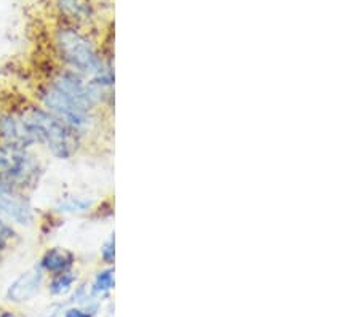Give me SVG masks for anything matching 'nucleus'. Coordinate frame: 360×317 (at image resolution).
Here are the masks:
<instances>
[{
    "mask_svg": "<svg viewBox=\"0 0 360 317\" xmlns=\"http://www.w3.org/2000/svg\"><path fill=\"white\" fill-rule=\"evenodd\" d=\"M0 216L16 226L34 225L36 212L27 193L0 182Z\"/></svg>",
    "mask_w": 360,
    "mask_h": 317,
    "instance_id": "6",
    "label": "nucleus"
},
{
    "mask_svg": "<svg viewBox=\"0 0 360 317\" xmlns=\"http://www.w3.org/2000/svg\"><path fill=\"white\" fill-rule=\"evenodd\" d=\"M63 317H95V313H91L90 309H82V308H70L64 313Z\"/></svg>",
    "mask_w": 360,
    "mask_h": 317,
    "instance_id": "15",
    "label": "nucleus"
},
{
    "mask_svg": "<svg viewBox=\"0 0 360 317\" xmlns=\"http://www.w3.org/2000/svg\"><path fill=\"white\" fill-rule=\"evenodd\" d=\"M37 103L42 108H45L48 112H52L54 117H58L61 122L73 128L75 133L82 136L85 141L100 132L101 128V111H95L80 103L74 101L73 98L64 95L63 91L54 89L48 82H42L37 89Z\"/></svg>",
    "mask_w": 360,
    "mask_h": 317,
    "instance_id": "2",
    "label": "nucleus"
},
{
    "mask_svg": "<svg viewBox=\"0 0 360 317\" xmlns=\"http://www.w3.org/2000/svg\"><path fill=\"white\" fill-rule=\"evenodd\" d=\"M20 242V234L16 233L13 225H10L7 220H3L0 216V258L5 253H8L10 250L16 247V244Z\"/></svg>",
    "mask_w": 360,
    "mask_h": 317,
    "instance_id": "12",
    "label": "nucleus"
},
{
    "mask_svg": "<svg viewBox=\"0 0 360 317\" xmlns=\"http://www.w3.org/2000/svg\"><path fill=\"white\" fill-rule=\"evenodd\" d=\"M0 317H23V316L13 313V311H2V313H0Z\"/></svg>",
    "mask_w": 360,
    "mask_h": 317,
    "instance_id": "16",
    "label": "nucleus"
},
{
    "mask_svg": "<svg viewBox=\"0 0 360 317\" xmlns=\"http://www.w3.org/2000/svg\"><path fill=\"white\" fill-rule=\"evenodd\" d=\"M20 108L39 133L42 146L47 147L54 158L69 161L85 147V141L79 133H75L66 124L54 117L39 103H24Z\"/></svg>",
    "mask_w": 360,
    "mask_h": 317,
    "instance_id": "1",
    "label": "nucleus"
},
{
    "mask_svg": "<svg viewBox=\"0 0 360 317\" xmlns=\"http://www.w3.org/2000/svg\"><path fill=\"white\" fill-rule=\"evenodd\" d=\"M95 209V204L89 199H82V198H66L63 199L57 205L58 213H89Z\"/></svg>",
    "mask_w": 360,
    "mask_h": 317,
    "instance_id": "13",
    "label": "nucleus"
},
{
    "mask_svg": "<svg viewBox=\"0 0 360 317\" xmlns=\"http://www.w3.org/2000/svg\"><path fill=\"white\" fill-rule=\"evenodd\" d=\"M39 156L27 147L0 143V182L31 193L39 186L43 177Z\"/></svg>",
    "mask_w": 360,
    "mask_h": 317,
    "instance_id": "4",
    "label": "nucleus"
},
{
    "mask_svg": "<svg viewBox=\"0 0 360 317\" xmlns=\"http://www.w3.org/2000/svg\"><path fill=\"white\" fill-rule=\"evenodd\" d=\"M54 48L64 68L89 79L111 64V59L103 57L100 48L73 26L59 27L54 36Z\"/></svg>",
    "mask_w": 360,
    "mask_h": 317,
    "instance_id": "3",
    "label": "nucleus"
},
{
    "mask_svg": "<svg viewBox=\"0 0 360 317\" xmlns=\"http://www.w3.org/2000/svg\"><path fill=\"white\" fill-rule=\"evenodd\" d=\"M75 255L63 247H52L43 251L40 256L39 267L48 276L61 274V272L73 271L75 266Z\"/></svg>",
    "mask_w": 360,
    "mask_h": 317,
    "instance_id": "8",
    "label": "nucleus"
},
{
    "mask_svg": "<svg viewBox=\"0 0 360 317\" xmlns=\"http://www.w3.org/2000/svg\"><path fill=\"white\" fill-rule=\"evenodd\" d=\"M43 279H45V272H43L39 265L31 267L26 272H23L20 277L10 283L5 298L10 303H27L36 298V295L40 292L43 286Z\"/></svg>",
    "mask_w": 360,
    "mask_h": 317,
    "instance_id": "7",
    "label": "nucleus"
},
{
    "mask_svg": "<svg viewBox=\"0 0 360 317\" xmlns=\"http://www.w3.org/2000/svg\"><path fill=\"white\" fill-rule=\"evenodd\" d=\"M75 283H77V274H75L74 270L61 272V274H54L50 276V281H48V292L53 297H63V295L73 290Z\"/></svg>",
    "mask_w": 360,
    "mask_h": 317,
    "instance_id": "10",
    "label": "nucleus"
},
{
    "mask_svg": "<svg viewBox=\"0 0 360 317\" xmlns=\"http://www.w3.org/2000/svg\"><path fill=\"white\" fill-rule=\"evenodd\" d=\"M0 143L27 147V149L42 146L39 133L20 106L0 111Z\"/></svg>",
    "mask_w": 360,
    "mask_h": 317,
    "instance_id": "5",
    "label": "nucleus"
},
{
    "mask_svg": "<svg viewBox=\"0 0 360 317\" xmlns=\"http://www.w3.org/2000/svg\"><path fill=\"white\" fill-rule=\"evenodd\" d=\"M58 8L66 20L74 23L87 21L91 16V7L85 0H58Z\"/></svg>",
    "mask_w": 360,
    "mask_h": 317,
    "instance_id": "9",
    "label": "nucleus"
},
{
    "mask_svg": "<svg viewBox=\"0 0 360 317\" xmlns=\"http://www.w3.org/2000/svg\"><path fill=\"white\" fill-rule=\"evenodd\" d=\"M100 256H101L103 263H105L106 266L114 265V260H116V237H114V234H111V237H109L106 242L101 245Z\"/></svg>",
    "mask_w": 360,
    "mask_h": 317,
    "instance_id": "14",
    "label": "nucleus"
},
{
    "mask_svg": "<svg viewBox=\"0 0 360 317\" xmlns=\"http://www.w3.org/2000/svg\"><path fill=\"white\" fill-rule=\"evenodd\" d=\"M116 286V277H114V267L107 266L105 270L98 271L91 283V297H101V295L109 293Z\"/></svg>",
    "mask_w": 360,
    "mask_h": 317,
    "instance_id": "11",
    "label": "nucleus"
}]
</instances>
